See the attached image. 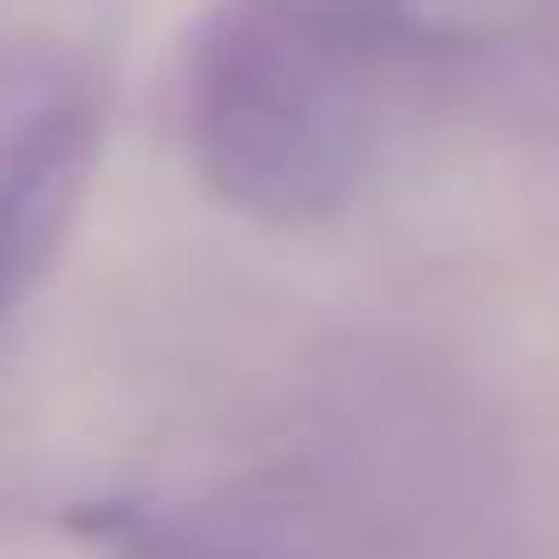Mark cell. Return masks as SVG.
I'll return each mask as SVG.
<instances>
[{"label": "cell", "instance_id": "1", "mask_svg": "<svg viewBox=\"0 0 559 559\" xmlns=\"http://www.w3.org/2000/svg\"><path fill=\"white\" fill-rule=\"evenodd\" d=\"M412 50V0H214L181 50V148L223 206L321 223L370 181Z\"/></svg>", "mask_w": 559, "mask_h": 559}, {"label": "cell", "instance_id": "2", "mask_svg": "<svg viewBox=\"0 0 559 559\" xmlns=\"http://www.w3.org/2000/svg\"><path fill=\"white\" fill-rule=\"evenodd\" d=\"M91 157H99L91 99H50L0 140V321L58 263V239L74 230V206H83Z\"/></svg>", "mask_w": 559, "mask_h": 559}]
</instances>
